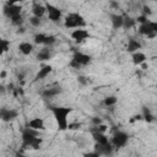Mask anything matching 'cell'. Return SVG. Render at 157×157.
Wrapping results in <instances>:
<instances>
[{
    "instance_id": "cell-1",
    "label": "cell",
    "mask_w": 157,
    "mask_h": 157,
    "mask_svg": "<svg viewBox=\"0 0 157 157\" xmlns=\"http://www.w3.org/2000/svg\"><path fill=\"white\" fill-rule=\"evenodd\" d=\"M38 136H39V131L37 129H33L31 126L25 128L22 132V147L23 148L31 147L33 150H38L39 146L42 145V139Z\"/></svg>"
},
{
    "instance_id": "cell-2",
    "label": "cell",
    "mask_w": 157,
    "mask_h": 157,
    "mask_svg": "<svg viewBox=\"0 0 157 157\" xmlns=\"http://www.w3.org/2000/svg\"><path fill=\"white\" fill-rule=\"evenodd\" d=\"M52 112L54 114V118L56 120V124L59 126L60 130H65L67 129V115L71 112L70 108H65V107H52Z\"/></svg>"
},
{
    "instance_id": "cell-3",
    "label": "cell",
    "mask_w": 157,
    "mask_h": 157,
    "mask_svg": "<svg viewBox=\"0 0 157 157\" xmlns=\"http://www.w3.org/2000/svg\"><path fill=\"white\" fill-rule=\"evenodd\" d=\"M64 25L66 28H80L86 26V21L80 13H69L65 17Z\"/></svg>"
},
{
    "instance_id": "cell-4",
    "label": "cell",
    "mask_w": 157,
    "mask_h": 157,
    "mask_svg": "<svg viewBox=\"0 0 157 157\" xmlns=\"http://www.w3.org/2000/svg\"><path fill=\"white\" fill-rule=\"evenodd\" d=\"M139 32L144 36H147L148 38H155L157 36V22L146 21L145 23H141L139 27Z\"/></svg>"
},
{
    "instance_id": "cell-5",
    "label": "cell",
    "mask_w": 157,
    "mask_h": 157,
    "mask_svg": "<svg viewBox=\"0 0 157 157\" xmlns=\"http://www.w3.org/2000/svg\"><path fill=\"white\" fill-rule=\"evenodd\" d=\"M128 140H129V136L128 134H125L124 131H115L113 137H112V144L114 145V147L117 148H120V147H124L126 144H128Z\"/></svg>"
},
{
    "instance_id": "cell-6",
    "label": "cell",
    "mask_w": 157,
    "mask_h": 157,
    "mask_svg": "<svg viewBox=\"0 0 157 157\" xmlns=\"http://www.w3.org/2000/svg\"><path fill=\"white\" fill-rule=\"evenodd\" d=\"M21 10H22V7L18 6V5H9V4H6L4 6V13L10 18H12V17H15L17 15H21Z\"/></svg>"
},
{
    "instance_id": "cell-7",
    "label": "cell",
    "mask_w": 157,
    "mask_h": 157,
    "mask_svg": "<svg viewBox=\"0 0 157 157\" xmlns=\"http://www.w3.org/2000/svg\"><path fill=\"white\" fill-rule=\"evenodd\" d=\"M45 7H47V11L49 13V20H52L53 22H58L61 17V11L58 7H55L53 5H49V4H47Z\"/></svg>"
},
{
    "instance_id": "cell-8",
    "label": "cell",
    "mask_w": 157,
    "mask_h": 157,
    "mask_svg": "<svg viewBox=\"0 0 157 157\" xmlns=\"http://www.w3.org/2000/svg\"><path fill=\"white\" fill-rule=\"evenodd\" d=\"M0 115H1V119H2L4 121H10V120L16 119L17 115H18V113H17V110H15V109L2 108V109L0 110Z\"/></svg>"
},
{
    "instance_id": "cell-9",
    "label": "cell",
    "mask_w": 157,
    "mask_h": 157,
    "mask_svg": "<svg viewBox=\"0 0 157 157\" xmlns=\"http://www.w3.org/2000/svg\"><path fill=\"white\" fill-rule=\"evenodd\" d=\"M96 152L101 156V155H104V156H109V155H112L113 153V147H112V145L108 142V144H104V145H102V144H97L96 142Z\"/></svg>"
},
{
    "instance_id": "cell-10",
    "label": "cell",
    "mask_w": 157,
    "mask_h": 157,
    "mask_svg": "<svg viewBox=\"0 0 157 157\" xmlns=\"http://www.w3.org/2000/svg\"><path fill=\"white\" fill-rule=\"evenodd\" d=\"M74 60H76L81 66L83 65H87L90 61H91V56L87 55V54H83V53H80V52H75L74 53Z\"/></svg>"
},
{
    "instance_id": "cell-11",
    "label": "cell",
    "mask_w": 157,
    "mask_h": 157,
    "mask_svg": "<svg viewBox=\"0 0 157 157\" xmlns=\"http://www.w3.org/2000/svg\"><path fill=\"white\" fill-rule=\"evenodd\" d=\"M71 37L77 42V43H80V42H82V40H85L87 37H90V34H88V32L87 31H85V29H75L72 33H71Z\"/></svg>"
},
{
    "instance_id": "cell-12",
    "label": "cell",
    "mask_w": 157,
    "mask_h": 157,
    "mask_svg": "<svg viewBox=\"0 0 157 157\" xmlns=\"http://www.w3.org/2000/svg\"><path fill=\"white\" fill-rule=\"evenodd\" d=\"M63 92V88L60 86H54V87H50V88H47L44 92H43V96L47 97V98H52L54 96H58L59 93Z\"/></svg>"
},
{
    "instance_id": "cell-13",
    "label": "cell",
    "mask_w": 157,
    "mask_h": 157,
    "mask_svg": "<svg viewBox=\"0 0 157 157\" xmlns=\"http://www.w3.org/2000/svg\"><path fill=\"white\" fill-rule=\"evenodd\" d=\"M110 21H112V26L113 28L118 29L120 27H123V22H124V16L121 15H110Z\"/></svg>"
},
{
    "instance_id": "cell-14",
    "label": "cell",
    "mask_w": 157,
    "mask_h": 157,
    "mask_svg": "<svg viewBox=\"0 0 157 157\" xmlns=\"http://www.w3.org/2000/svg\"><path fill=\"white\" fill-rule=\"evenodd\" d=\"M52 70H53V67H52L50 65H44V66L38 71V74L36 75V80H43L44 77H47V76L52 72Z\"/></svg>"
},
{
    "instance_id": "cell-15",
    "label": "cell",
    "mask_w": 157,
    "mask_h": 157,
    "mask_svg": "<svg viewBox=\"0 0 157 157\" xmlns=\"http://www.w3.org/2000/svg\"><path fill=\"white\" fill-rule=\"evenodd\" d=\"M45 11H47V7H45V6H43V5H40V4H37V2L33 4L32 12H33L34 16H37V17H42V16L44 15Z\"/></svg>"
},
{
    "instance_id": "cell-16",
    "label": "cell",
    "mask_w": 157,
    "mask_h": 157,
    "mask_svg": "<svg viewBox=\"0 0 157 157\" xmlns=\"http://www.w3.org/2000/svg\"><path fill=\"white\" fill-rule=\"evenodd\" d=\"M28 126L37 129V130H44V121L40 118H34L28 123Z\"/></svg>"
},
{
    "instance_id": "cell-17",
    "label": "cell",
    "mask_w": 157,
    "mask_h": 157,
    "mask_svg": "<svg viewBox=\"0 0 157 157\" xmlns=\"http://www.w3.org/2000/svg\"><path fill=\"white\" fill-rule=\"evenodd\" d=\"M146 60V55L141 52H135L132 53V63L135 65H140V64H144Z\"/></svg>"
},
{
    "instance_id": "cell-18",
    "label": "cell",
    "mask_w": 157,
    "mask_h": 157,
    "mask_svg": "<svg viewBox=\"0 0 157 157\" xmlns=\"http://www.w3.org/2000/svg\"><path fill=\"white\" fill-rule=\"evenodd\" d=\"M93 139H94V141L97 144H102V145L109 142L108 141V137L103 132H101V131H93Z\"/></svg>"
},
{
    "instance_id": "cell-19",
    "label": "cell",
    "mask_w": 157,
    "mask_h": 157,
    "mask_svg": "<svg viewBox=\"0 0 157 157\" xmlns=\"http://www.w3.org/2000/svg\"><path fill=\"white\" fill-rule=\"evenodd\" d=\"M140 48H141L140 42H137V40H135V39H129L128 47H126V50H128V52L135 53V52H137V49H140Z\"/></svg>"
},
{
    "instance_id": "cell-20",
    "label": "cell",
    "mask_w": 157,
    "mask_h": 157,
    "mask_svg": "<svg viewBox=\"0 0 157 157\" xmlns=\"http://www.w3.org/2000/svg\"><path fill=\"white\" fill-rule=\"evenodd\" d=\"M18 49H20V52H21L22 54L28 55V54L33 50V45H32L31 43H28V42H23V43H21V44L18 45Z\"/></svg>"
},
{
    "instance_id": "cell-21",
    "label": "cell",
    "mask_w": 157,
    "mask_h": 157,
    "mask_svg": "<svg viewBox=\"0 0 157 157\" xmlns=\"http://www.w3.org/2000/svg\"><path fill=\"white\" fill-rule=\"evenodd\" d=\"M135 23H136V20L131 18L130 16H124V22H123V27H124V28L129 29V28L134 27Z\"/></svg>"
},
{
    "instance_id": "cell-22",
    "label": "cell",
    "mask_w": 157,
    "mask_h": 157,
    "mask_svg": "<svg viewBox=\"0 0 157 157\" xmlns=\"http://www.w3.org/2000/svg\"><path fill=\"white\" fill-rule=\"evenodd\" d=\"M37 59L38 60H40V61H44V60H49L50 59V53H49V50L45 48V49H43V50H40L38 54H37Z\"/></svg>"
},
{
    "instance_id": "cell-23",
    "label": "cell",
    "mask_w": 157,
    "mask_h": 157,
    "mask_svg": "<svg viewBox=\"0 0 157 157\" xmlns=\"http://www.w3.org/2000/svg\"><path fill=\"white\" fill-rule=\"evenodd\" d=\"M142 118L147 121V123H151L152 120H153V115L151 114V112H150V109L147 108V107H142Z\"/></svg>"
},
{
    "instance_id": "cell-24",
    "label": "cell",
    "mask_w": 157,
    "mask_h": 157,
    "mask_svg": "<svg viewBox=\"0 0 157 157\" xmlns=\"http://www.w3.org/2000/svg\"><path fill=\"white\" fill-rule=\"evenodd\" d=\"M103 103H104L107 107H109V105H113V104H115V103H117V97H115V96H109V97L104 98Z\"/></svg>"
},
{
    "instance_id": "cell-25",
    "label": "cell",
    "mask_w": 157,
    "mask_h": 157,
    "mask_svg": "<svg viewBox=\"0 0 157 157\" xmlns=\"http://www.w3.org/2000/svg\"><path fill=\"white\" fill-rule=\"evenodd\" d=\"M9 48H10V42L6 40V39H1L0 40V49H1V52L5 53V52L9 50Z\"/></svg>"
},
{
    "instance_id": "cell-26",
    "label": "cell",
    "mask_w": 157,
    "mask_h": 157,
    "mask_svg": "<svg viewBox=\"0 0 157 157\" xmlns=\"http://www.w3.org/2000/svg\"><path fill=\"white\" fill-rule=\"evenodd\" d=\"M44 39H45V34H36L34 36V43L36 44H44Z\"/></svg>"
},
{
    "instance_id": "cell-27",
    "label": "cell",
    "mask_w": 157,
    "mask_h": 157,
    "mask_svg": "<svg viewBox=\"0 0 157 157\" xmlns=\"http://www.w3.org/2000/svg\"><path fill=\"white\" fill-rule=\"evenodd\" d=\"M11 22H12V25H15V26H20V25H22V22H23L22 16H21V15H17V16L12 17V18H11Z\"/></svg>"
},
{
    "instance_id": "cell-28",
    "label": "cell",
    "mask_w": 157,
    "mask_h": 157,
    "mask_svg": "<svg viewBox=\"0 0 157 157\" xmlns=\"http://www.w3.org/2000/svg\"><path fill=\"white\" fill-rule=\"evenodd\" d=\"M54 43H55V37L54 36H45V39H44L45 45H52Z\"/></svg>"
},
{
    "instance_id": "cell-29",
    "label": "cell",
    "mask_w": 157,
    "mask_h": 157,
    "mask_svg": "<svg viewBox=\"0 0 157 157\" xmlns=\"http://www.w3.org/2000/svg\"><path fill=\"white\" fill-rule=\"evenodd\" d=\"M40 17H37V16H33V17H31L29 18V22H31V25L32 26H34V27H37V26H39L40 25V20H39Z\"/></svg>"
},
{
    "instance_id": "cell-30",
    "label": "cell",
    "mask_w": 157,
    "mask_h": 157,
    "mask_svg": "<svg viewBox=\"0 0 157 157\" xmlns=\"http://www.w3.org/2000/svg\"><path fill=\"white\" fill-rule=\"evenodd\" d=\"M151 13H152V11H151L150 6L144 5V6H142V15H145V16H150Z\"/></svg>"
},
{
    "instance_id": "cell-31",
    "label": "cell",
    "mask_w": 157,
    "mask_h": 157,
    "mask_svg": "<svg viewBox=\"0 0 157 157\" xmlns=\"http://www.w3.org/2000/svg\"><path fill=\"white\" fill-rule=\"evenodd\" d=\"M77 81H78V83L82 85V86H86V85H87V80H86V77L82 76V75H80V76L77 77Z\"/></svg>"
},
{
    "instance_id": "cell-32",
    "label": "cell",
    "mask_w": 157,
    "mask_h": 157,
    "mask_svg": "<svg viewBox=\"0 0 157 157\" xmlns=\"http://www.w3.org/2000/svg\"><path fill=\"white\" fill-rule=\"evenodd\" d=\"M70 66H71V67H74V69H80V67H81V65H80L76 60H74V59L70 61Z\"/></svg>"
},
{
    "instance_id": "cell-33",
    "label": "cell",
    "mask_w": 157,
    "mask_h": 157,
    "mask_svg": "<svg viewBox=\"0 0 157 157\" xmlns=\"http://www.w3.org/2000/svg\"><path fill=\"white\" fill-rule=\"evenodd\" d=\"M136 21H137V22H140V23H145V22L147 21V16L141 15V16H139V17L136 18Z\"/></svg>"
},
{
    "instance_id": "cell-34",
    "label": "cell",
    "mask_w": 157,
    "mask_h": 157,
    "mask_svg": "<svg viewBox=\"0 0 157 157\" xmlns=\"http://www.w3.org/2000/svg\"><path fill=\"white\" fill-rule=\"evenodd\" d=\"M109 5H110L112 9H119V4H118V1H115V0H110Z\"/></svg>"
},
{
    "instance_id": "cell-35",
    "label": "cell",
    "mask_w": 157,
    "mask_h": 157,
    "mask_svg": "<svg viewBox=\"0 0 157 157\" xmlns=\"http://www.w3.org/2000/svg\"><path fill=\"white\" fill-rule=\"evenodd\" d=\"M92 123H93L94 125H99V124L102 123V120H101L99 118H93V119H92Z\"/></svg>"
},
{
    "instance_id": "cell-36",
    "label": "cell",
    "mask_w": 157,
    "mask_h": 157,
    "mask_svg": "<svg viewBox=\"0 0 157 157\" xmlns=\"http://www.w3.org/2000/svg\"><path fill=\"white\" fill-rule=\"evenodd\" d=\"M80 128V124H70L69 125V129H77Z\"/></svg>"
},
{
    "instance_id": "cell-37",
    "label": "cell",
    "mask_w": 157,
    "mask_h": 157,
    "mask_svg": "<svg viewBox=\"0 0 157 157\" xmlns=\"http://www.w3.org/2000/svg\"><path fill=\"white\" fill-rule=\"evenodd\" d=\"M18 1H22V0H9L7 4L9 5H15V2H18Z\"/></svg>"
},
{
    "instance_id": "cell-38",
    "label": "cell",
    "mask_w": 157,
    "mask_h": 157,
    "mask_svg": "<svg viewBox=\"0 0 157 157\" xmlns=\"http://www.w3.org/2000/svg\"><path fill=\"white\" fill-rule=\"evenodd\" d=\"M0 76H1V78H4V77L6 76V72H5V71H1V74H0Z\"/></svg>"
},
{
    "instance_id": "cell-39",
    "label": "cell",
    "mask_w": 157,
    "mask_h": 157,
    "mask_svg": "<svg viewBox=\"0 0 157 157\" xmlns=\"http://www.w3.org/2000/svg\"><path fill=\"white\" fill-rule=\"evenodd\" d=\"M17 32H18V33H23V32H25V28H22V27H21V28H18V31H17Z\"/></svg>"
},
{
    "instance_id": "cell-40",
    "label": "cell",
    "mask_w": 157,
    "mask_h": 157,
    "mask_svg": "<svg viewBox=\"0 0 157 157\" xmlns=\"http://www.w3.org/2000/svg\"><path fill=\"white\" fill-rule=\"evenodd\" d=\"M153 1H157V0H153Z\"/></svg>"
}]
</instances>
